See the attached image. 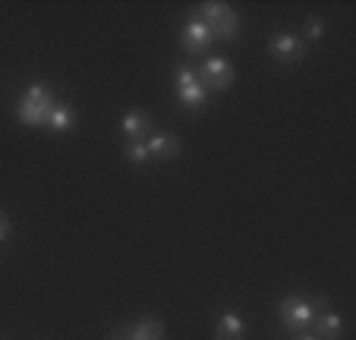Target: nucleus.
<instances>
[{
	"instance_id": "f257e3e1",
	"label": "nucleus",
	"mask_w": 356,
	"mask_h": 340,
	"mask_svg": "<svg viewBox=\"0 0 356 340\" xmlns=\"http://www.w3.org/2000/svg\"><path fill=\"white\" fill-rule=\"evenodd\" d=\"M51 107H54V92H51V86H47V82H32L26 98L16 107V117H19V123H26V127H41V123L47 120V111H51Z\"/></svg>"
},
{
	"instance_id": "f03ea898",
	"label": "nucleus",
	"mask_w": 356,
	"mask_h": 340,
	"mask_svg": "<svg viewBox=\"0 0 356 340\" xmlns=\"http://www.w3.org/2000/svg\"><path fill=\"white\" fill-rule=\"evenodd\" d=\"M199 19L209 26V32L215 38H224V41H234L240 35V16H236L234 7L227 3H218V0H209V3H202L199 10Z\"/></svg>"
},
{
	"instance_id": "7ed1b4c3",
	"label": "nucleus",
	"mask_w": 356,
	"mask_h": 340,
	"mask_svg": "<svg viewBox=\"0 0 356 340\" xmlns=\"http://www.w3.org/2000/svg\"><path fill=\"white\" fill-rule=\"evenodd\" d=\"M174 86H177V98H180V104H186V107H202L205 101H209V88L202 86L199 73L189 70V67L177 70Z\"/></svg>"
},
{
	"instance_id": "20e7f679",
	"label": "nucleus",
	"mask_w": 356,
	"mask_h": 340,
	"mask_svg": "<svg viewBox=\"0 0 356 340\" xmlns=\"http://www.w3.org/2000/svg\"><path fill=\"white\" fill-rule=\"evenodd\" d=\"M316 318V302L302 300V296H287L281 302V321L290 327V331H306Z\"/></svg>"
},
{
	"instance_id": "39448f33",
	"label": "nucleus",
	"mask_w": 356,
	"mask_h": 340,
	"mask_svg": "<svg viewBox=\"0 0 356 340\" xmlns=\"http://www.w3.org/2000/svg\"><path fill=\"white\" fill-rule=\"evenodd\" d=\"M199 79L205 88H215V92H224V88L234 86L236 73L234 67H230V60H224V57H209V60L202 63L199 70Z\"/></svg>"
},
{
	"instance_id": "423d86ee",
	"label": "nucleus",
	"mask_w": 356,
	"mask_h": 340,
	"mask_svg": "<svg viewBox=\"0 0 356 340\" xmlns=\"http://www.w3.org/2000/svg\"><path fill=\"white\" fill-rule=\"evenodd\" d=\"M183 47H186L189 54H205L211 47V41H215V35L209 32V26L195 16V19H189L186 26H183V35H180Z\"/></svg>"
},
{
	"instance_id": "0eeeda50",
	"label": "nucleus",
	"mask_w": 356,
	"mask_h": 340,
	"mask_svg": "<svg viewBox=\"0 0 356 340\" xmlns=\"http://www.w3.org/2000/svg\"><path fill=\"white\" fill-rule=\"evenodd\" d=\"M145 148H148V154L170 161V158H177V154L183 152V142L177 139L174 133H155V136H148L145 139Z\"/></svg>"
},
{
	"instance_id": "6e6552de",
	"label": "nucleus",
	"mask_w": 356,
	"mask_h": 340,
	"mask_svg": "<svg viewBox=\"0 0 356 340\" xmlns=\"http://www.w3.org/2000/svg\"><path fill=\"white\" fill-rule=\"evenodd\" d=\"M120 127H123V136H127L129 142H145L148 136H152V123H148V117L142 111H127Z\"/></svg>"
},
{
	"instance_id": "1a4fd4ad",
	"label": "nucleus",
	"mask_w": 356,
	"mask_h": 340,
	"mask_svg": "<svg viewBox=\"0 0 356 340\" xmlns=\"http://www.w3.org/2000/svg\"><path fill=\"white\" fill-rule=\"evenodd\" d=\"M268 51L275 54L277 60H296L302 54V38H296V35H290V32H281L268 41Z\"/></svg>"
},
{
	"instance_id": "9d476101",
	"label": "nucleus",
	"mask_w": 356,
	"mask_h": 340,
	"mask_svg": "<svg viewBox=\"0 0 356 340\" xmlns=\"http://www.w3.org/2000/svg\"><path fill=\"white\" fill-rule=\"evenodd\" d=\"M215 337L218 340H243L246 337V321H243L236 312H224L221 318H218Z\"/></svg>"
},
{
	"instance_id": "9b49d317",
	"label": "nucleus",
	"mask_w": 356,
	"mask_h": 340,
	"mask_svg": "<svg viewBox=\"0 0 356 340\" xmlns=\"http://www.w3.org/2000/svg\"><path fill=\"white\" fill-rule=\"evenodd\" d=\"M316 337L318 340H337L341 337V331H343V321H341V315L337 312H322V315H316Z\"/></svg>"
},
{
	"instance_id": "f8f14e48",
	"label": "nucleus",
	"mask_w": 356,
	"mask_h": 340,
	"mask_svg": "<svg viewBox=\"0 0 356 340\" xmlns=\"http://www.w3.org/2000/svg\"><path fill=\"white\" fill-rule=\"evenodd\" d=\"M129 340H164V325L155 321V318H142V321L133 325Z\"/></svg>"
},
{
	"instance_id": "ddd939ff",
	"label": "nucleus",
	"mask_w": 356,
	"mask_h": 340,
	"mask_svg": "<svg viewBox=\"0 0 356 340\" xmlns=\"http://www.w3.org/2000/svg\"><path fill=\"white\" fill-rule=\"evenodd\" d=\"M44 127H51V129H70V127H73V107H70V104H60V101H54V107L47 111Z\"/></svg>"
},
{
	"instance_id": "4468645a",
	"label": "nucleus",
	"mask_w": 356,
	"mask_h": 340,
	"mask_svg": "<svg viewBox=\"0 0 356 340\" xmlns=\"http://www.w3.org/2000/svg\"><path fill=\"white\" fill-rule=\"evenodd\" d=\"M127 158L133 161V164H145L152 154H148V148H145V142H129L127 145Z\"/></svg>"
},
{
	"instance_id": "2eb2a0df",
	"label": "nucleus",
	"mask_w": 356,
	"mask_h": 340,
	"mask_svg": "<svg viewBox=\"0 0 356 340\" xmlns=\"http://www.w3.org/2000/svg\"><path fill=\"white\" fill-rule=\"evenodd\" d=\"M7 236H10V220H7V214L0 211V243L7 240Z\"/></svg>"
},
{
	"instance_id": "dca6fc26",
	"label": "nucleus",
	"mask_w": 356,
	"mask_h": 340,
	"mask_svg": "<svg viewBox=\"0 0 356 340\" xmlns=\"http://www.w3.org/2000/svg\"><path fill=\"white\" fill-rule=\"evenodd\" d=\"M322 32H325V26L322 22H309V38L316 41V38H322Z\"/></svg>"
},
{
	"instance_id": "f3484780",
	"label": "nucleus",
	"mask_w": 356,
	"mask_h": 340,
	"mask_svg": "<svg viewBox=\"0 0 356 340\" xmlns=\"http://www.w3.org/2000/svg\"><path fill=\"white\" fill-rule=\"evenodd\" d=\"M296 340H318V337H316V334H300Z\"/></svg>"
}]
</instances>
